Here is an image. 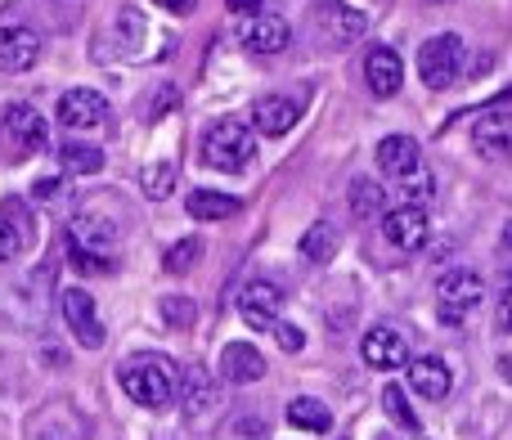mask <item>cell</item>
<instances>
[{
  "instance_id": "cell-1",
  "label": "cell",
  "mask_w": 512,
  "mask_h": 440,
  "mask_svg": "<svg viewBox=\"0 0 512 440\" xmlns=\"http://www.w3.org/2000/svg\"><path fill=\"white\" fill-rule=\"evenodd\" d=\"M117 382L144 409H167L176 400V369H171L167 355H131L117 369Z\"/></svg>"
},
{
  "instance_id": "cell-2",
  "label": "cell",
  "mask_w": 512,
  "mask_h": 440,
  "mask_svg": "<svg viewBox=\"0 0 512 440\" xmlns=\"http://www.w3.org/2000/svg\"><path fill=\"white\" fill-rule=\"evenodd\" d=\"M198 149H203V162L212 171H243L256 158V140L239 117H221V122H212L203 131V144H198Z\"/></svg>"
},
{
  "instance_id": "cell-3",
  "label": "cell",
  "mask_w": 512,
  "mask_h": 440,
  "mask_svg": "<svg viewBox=\"0 0 512 440\" xmlns=\"http://www.w3.org/2000/svg\"><path fill=\"white\" fill-rule=\"evenodd\" d=\"M463 59H468L463 36L441 32V36H432V41H423V50H418V77L432 90H450L454 81L463 77Z\"/></svg>"
},
{
  "instance_id": "cell-4",
  "label": "cell",
  "mask_w": 512,
  "mask_h": 440,
  "mask_svg": "<svg viewBox=\"0 0 512 440\" xmlns=\"http://www.w3.org/2000/svg\"><path fill=\"white\" fill-rule=\"evenodd\" d=\"M364 32H369V18L355 5H346V0H319L315 5V36L328 50H346V45H355Z\"/></svg>"
},
{
  "instance_id": "cell-5",
  "label": "cell",
  "mask_w": 512,
  "mask_h": 440,
  "mask_svg": "<svg viewBox=\"0 0 512 440\" xmlns=\"http://www.w3.org/2000/svg\"><path fill=\"white\" fill-rule=\"evenodd\" d=\"M36 59H41V32L9 9L0 18V72H27Z\"/></svg>"
},
{
  "instance_id": "cell-6",
  "label": "cell",
  "mask_w": 512,
  "mask_h": 440,
  "mask_svg": "<svg viewBox=\"0 0 512 440\" xmlns=\"http://www.w3.org/2000/svg\"><path fill=\"white\" fill-rule=\"evenodd\" d=\"M436 292H441V324L463 328V319H468L472 310L481 306V297H486V283H481L477 270H450Z\"/></svg>"
},
{
  "instance_id": "cell-7",
  "label": "cell",
  "mask_w": 512,
  "mask_h": 440,
  "mask_svg": "<svg viewBox=\"0 0 512 440\" xmlns=\"http://www.w3.org/2000/svg\"><path fill=\"white\" fill-rule=\"evenodd\" d=\"M176 396H180V414H185L189 423L207 418L216 405H221V391H216L212 373H207L203 364H185V369L176 373Z\"/></svg>"
},
{
  "instance_id": "cell-8",
  "label": "cell",
  "mask_w": 512,
  "mask_h": 440,
  "mask_svg": "<svg viewBox=\"0 0 512 440\" xmlns=\"http://www.w3.org/2000/svg\"><path fill=\"white\" fill-rule=\"evenodd\" d=\"M59 310H63V324L72 328V337H77L86 351H99V346H104V324H99V315H95V297H90V292L63 288Z\"/></svg>"
},
{
  "instance_id": "cell-9",
  "label": "cell",
  "mask_w": 512,
  "mask_h": 440,
  "mask_svg": "<svg viewBox=\"0 0 512 440\" xmlns=\"http://www.w3.org/2000/svg\"><path fill=\"white\" fill-rule=\"evenodd\" d=\"M472 144L486 162H512V113L508 108H486L472 126Z\"/></svg>"
},
{
  "instance_id": "cell-10",
  "label": "cell",
  "mask_w": 512,
  "mask_h": 440,
  "mask_svg": "<svg viewBox=\"0 0 512 440\" xmlns=\"http://www.w3.org/2000/svg\"><path fill=\"white\" fill-rule=\"evenodd\" d=\"M382 234H387V243L400 247V252H418V247L427 243V234H432V220H427L423 207L400 203L382 216Z\"/></svg>"
},
{
  "instance_id": "cell-11",
  "label": "cell",
  "mask_w": 512,
  "mask_h": 440,
  "mask_svg": "<svg viewBox=\"0 0 512 440\" xmlns=\"http://www.w3.org/2000/svg\"><path fill=\"white\" fill-rule=\"evenodd\" d=\"M59 122L68 126V131H95V126L108 122V99L99 95V90H63L59 95Z\"/></svg>"
},
{
  "instance_id": "cell-12",
  "label": "cell",
  "mask_w": 512,
  "mask_h": 440,
  "mask_svg": "<svg viewBox=\"0 0 512 440\" xmlns=\"http://www.w3.org/2000/svg\"><path fill=\"white\" fill-rule=\"evenodd\" d=\"M239 310H243V319H248V328L274 333V324H279V310H283V292L274 288L270 279H252L248 288L239 292Z\"/></svg>"
},
{
  "instance_id": "cell-13",
  "label": "cell",
  "mask_w": 512,
  "mask_h": 440,
  "mask_svg": "<svg viewBox=\"0 0 512 440\" xmlns=\"http://www.w3.org/2000/svg\"><path fill=\"white\" fill-rule=\"evenodd\" d=\"M360 360L369 364V369H378V373H391V369H405L409 346H405V337H400L396 328L378 324V328H369V333H364Z\"/></svg>"
},
{
  "instance_id": "cell-14",
  "label": "cell",
  "mask_w": 512,
  "mask_h": 440,
  "mask_svg": "<svg viewBox=\"0 0 512 440\" xmlns=\"http://www.w3.org/2000/svg\"><path fill=\"white\" fill-rule=\"evenodd\" d=\"M364 81H369V90L378 99H391L405 86V59H400L391 45H373V50L364 54Z\"/></svg>"
},
{
  "instance_id": "cell-15",
  "label": "cell",
  "mask_w": 512,
  "mask_h": 440,
  "mask_svg": "<svg viewBox=\"0 0 512 440\" xmlns=\"http://www.w3.org/2000/svg\"><path fill=\"white\" fill-rule=\"evenodd\" d=\"M378 167L391 180H409L414 171H423V149H418L414 135H387L378 144Z\"/></svg>"
},
{
  "instance_id": "cell-16",
  "label": "cell",
  "mask_w": 512,
  "mask_h": 440,
  "mask_svg": "<svg viewBox=\"0 0 512 440\" xmlns=\"http://www.w3.org/2000/svg\"><path fill=\"white\" fill-rule=\"evenodd\" d=\"M297 117H301V108H297V99H288V95H265L252 104V126L261 135H270V140L288 135L292 126H297Z\"/></svg>"
},
{
  "instance_id": "cell-17",
  "label": "cell",
  "mask_w": 512,
  "mask_h": 440,
  "mask_svg": "<svg viewBox=\"0 0 512 440\" xmlns=\"http://www.w3.org/2000/svg\"><path fill=\"white\" fill-rule=\"evenodd\" d=\"M243 45H248L252 54H279L292 45V27L283 23L279 14H252L248 23H243Z\"/></svg>"
},
{
  "instance_id": "cell-18",
  "label": "cell",
  "mask_w": 512,
  "mask_h": 440,
  "mask_svg": "<svg viewBox=\"0 0 512 440\" xmlns=\"http://www.w3.org/2000/svg\"><path fill=\"white\" fill-rule=\"evenodd\" d=\"M221 378L230 387H248V382H261L265 378V355L248 342H230L221 351Z\"/></svg>"
},
{
  "instance_id": "cell-19",
  "label": "cell",
  "mask_w": 512,
  "mask_h": 440,
  "mask_svg": "<svg viewBox=\"0 0 512 440\" xmlns=\"http://www.w3.org/2000/svg\"><path fill=\"white\" fill-rule=\"evenodd\" d=\"M454 387V373L445 360H436V355H423V360L409 364V391L423 400H445Z\"/></svg>"
},
{
  "instance_id": "cell-20",
  "label": "cell",
  "mask_w": 512,
  "mask_h": 440,
  "mask_svg": "<svg viewBox=\"0 0 512 440\" xmlns=\"http://www.w3.org/2000/svg\"><path fill=\"white\" fill-rule=\"evenodd\" d=\"M5 131L18 140V149L41 153L45 144H50V126H45V117L36 113L32 104H9V113H5Z\"/></svg>"
},
{
  "instance_id": "cell-21",
  "label": "cell",
  "mask_w": 512,
  "mask_h": 440,
  "mask_svg": "<svg viewBox=\"0 0 512 440\" xmlns=\"http://www.w3.org/2000/svg\"><path fill=\"white\" fill-rule=\"evenodd\" d=\"M185 212L194 220H230L243 212V203L234 194H216V189H194L185 198Z\"/></svg>"
},
{
  "instance_id": "cell-22",
  "label": "cell",
  "mask_w": 512,
  "mask_h": 440,
  "mask_svg": "<svg viewBox=\"0 0 512 440\" xmlns=\"http://www.w3.org/2000/svg\"><path fill=\"white\" fill-rule=\"evenodd\" d=\"M337 247H342V234H337L333 220H315V225L301 234V256H306L310 265H328L337 256Z\"/></svg>"
},
{
  "instance_id": "cell-23",
  "label": "cell",
  "mask_w": 512,
  "mask_h": 440,
  "mask_svg": "<svg viewBox=\"0 0 512 440\" xmlns=\"http://www.w3.org/2000/svg\"><path fill=\"white\" fill-rule=\"evenodd\" d=\"M27 243V225H23V203H14L9 198L5 207H0V265L14 261L18 252H23Z\"/></svg>"
},
{
  "instance_id": "cell-24",
  "label": "cell",
  "mask_w": 512,
  "mask_h": 440,
  "mask_svg": "<svg viewBox=\"0 0 512 440\" xmlns=\"http://www.w3.org/2000/svg\"><path fill=\"white\" fill-rule=\"evenodd\" d=\"M288 423L297 427V432H315V436L333 432V414H328V405H324V400H310V396L292 400V405H288Z\"/></svg>"
},
{
  "instance_id": "cell-25",
  "label": "cell",
  "mask_w": 512,
  "mask_h": 440,
  "mask_svg": "<svg viewBox=\"0 0 512 440\" xmlns=\"http://www.w3.org/2000/svg\"><path fill=\"white\" fill-rule=\"evenodd\" d=\"M382 409H387V418H391V423H396L405 436H423V423H418V414H414V405H409L405 387H396V382H391V387L382 391Z\"/></svg>"
},
{
  "instance_id": "cell-26",
  "label": "cell",
  "mask_w": 512,
  "mask_h": 440,
  "mask_svg": "<svg viewBox=\"0 0 512 440\" xmlns=\"http://www.w3.org/2000/svg\"><path fill=\"white\" fill-rule=\"evenodd\" d=\"M59 167L68 176H95V171H104V149H95V144H63Z\"/></svg>"
},
{
  "instance_id": "cell-27",
  "label": "cell",
  "mask_w": 512,
  "mask_h": 440,
  "mask_svg": "<svg viewBox=\"0 0 512 440\" xmlns=\"http://www.w3.org/2000/svg\"><path fill=\"white\" fill-rule=\"evenodd\" d=\"M351 212L360 220L387 216V194H382V185H373V180H355L351 185Z\"/></svg>"
},
{
  "instance_id": "cell-28",
  "label": "cell",
  "mask_w": 512,
  "mask_h": 440,
  "mask_svg": "<svg viewBox=\"0 0 512 440\" xmlns=\"http://www.w3.org/2000/svg\"><path fill=\"white\" fill-rule=\"evenodd\" d=\"M140 185H144V194H149L153 203H162V198L171 194V185H176V162H153V167H144Z\"/></svg>"
},
{
  "instance_id": "cell-29",
  "label": "cell",
  "mask_w": 512,
  "mask_h": 440,
  "mask_svg": "<svg viewBox=\"0 0 512 440\" xmlns=\"http://www.w3.org/2000/svg\"><path fill=\"white\" fill-rule=\"evenodd\" d=\"M68 261L77 265L81 274H108V270H113V256H108V252L81 247V243H72V238H68Z\"/></svg>"
},
{
  "instance_id": "cell-30",
  "label": "cell",
  "mask_w": 512,
  "mask_h": 440,
  "mask_svg": "<svg viewBox=\"0 0 512 440\" xmlns=\"http://www.w3.org/2000/svg\"><path fill=\"white\" fill-rule=\"evenodd\" d=\"M198 256H203V243H198V238H180V243L167 252V261H162V265H167L171 274H189L198 265Z\"/></svg>"
},
{
  "instance_id": "cell-31",
  "label": "cell",
  "mask_w": 512,
  "mask_h": 440,
  "mask_svg": "<svg viewBox=\"0 0 512 440\" xmlns=\"http://www.w3.org/2000/svg\"><path fill=\"white\" fill-rule=\"evenodd\" d=\"M432 198H436V180H432V171H414V176L405 180V203L423 207V203H432Z\"/></svg>"
},
{
  "instance_id": "cell-32",
  "label": "cell",
  "mask_w": 512,
  "mask_h": 440,
  "mask_svg": "<svg viewBox=\"0 0 512 440\" xmlns=\"http://www.w3.org/2000/svg\"><path fill=\"white\" fill-rule=\"evenodd\" d=\"M162 319H167L171 328H189L198 319V310H194V301L189 297H167L162 301Z\"/></svg>"
},
{
  "instance_id": "cell-33",
  "label": "cell",
  "mask_w": 512,
  "mask_h": 440,
  "mask_svg": "<svg viewBox=\"0 0 512 440\" xmlns=\"http://www.w3.org/2000/svg\"><path fill=\"white\" fill-rule=\"evenodd\" d=\"M230 440H270V427H265V418L248 414V418H239V423L230 427Z\"/></svg>"
},
{
  "instance_id": "cell-34",
  "label": "cell",
  "mask_w": 512,
  "mask_h": 440,
  "mask_svg": "<svg viewBox=\"0 0 512 440\" xmlns=\"http://www.w3.org/2000/svg\"><path fill=\"white\" fill-rule=\"evenodd\" d=\"M274 337H279V346H283L288 355H297L301 346H306V333H301L297 324H274Z\"/></svg>"
},
{
  "instance_id": "cell-35",
  "label": "cell",
  "mask_w": 512,
  "mask_h": 440,
  "mask_svg": "<svg viewBox=\"0 0 512 440\" xmlns=\"http://www.w3.org/2000/svg\"><path fill=\"white\" fill-rule=\"evenodd\" d=\"M495 315H499V333L512 337V283L499 292V310H495Z\"/></svg>"
},
{
  "instance_id": "cell-36",
  "label": "cell",
  "mask_w": 512,
  "mask_h": 440,
  "mask_svg": "<svg viewBox=\"0 0 512 440\" xmlns=\"http://www.w3.org/2000/svg\"><path fill=\"white\" fill-rule=\"evenodd\" d=\"M59 185H63V180L45 176V180H36V189H32V194H36V198H59Z\"/></svg>"
},
{
  "instance_id": "cell-37",
  "label": "cell",
  "mask_w": 512,
  "mask_h": 440,
  "mask_svg": "<svg viewBox=\"0 0 512 440\" xmlns=\"http://www.w3.org/2000/svg\"><path fill=\"white\" fill-rule=\"evenodd\" d=\"M153 5H162L167 14H194L198 0H153Z\"/></svg>"
},
{
  "instance_id": "cell-38",
  "label": "cell",
  "mask_w": 512,
  "mask_h": 440,
  "mask_svg": "<svg viewBox=\"0 0 512 440\" xmlns=\"http://www.w3.org/2000/svg\"><path fill=\"white\" fill-rule=\"evenodd\" d=\"M225 5H230L234 9V14H261V0H225Z\"/></svg>"
},
{
  "instance_id": "cell-39",
  "label": "cell",
  "mask_w": 512,
  "mask_h": 440,
  "mask_svg": "<svg viewBox=\"0 0 512 440\" xmlns=\"http://www.w3.org/2000/svg\"><path fill=\"white\" fill-rule=\"evenodd\" d=\"M499 247H504V252L512 256V220H508V225H504V234H499Z\"/></svg>"
},
{
  "instance_id": "cell-40",
  "label": "cell",
  "mask_w": 512,
  "mask_h": 440,
  "mask_svg": "<svg viewBox=\"0 0 512 440\" xmlns=\"http://www.w3.org/2000/svg\"><path fill=\"white\" fill-rule=\"evenodd\" d=\"M423 5H450V0H423Z\"/></svg>"
}]
</instances>
